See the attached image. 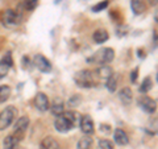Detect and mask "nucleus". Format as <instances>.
<instances>
[{
	"instance_id": "nucleus-1",
	"label": "nucleus",
	"mask_w": 158,
	"mask_h": 149,
	"mask_svg": "<svg viewBox=\"0 0 158 149\" xmlns=\"http://www.w3.org/2000/svg\"><path fill=\"white\" fill-rule=\"evenodd\" d=\"M113 58H115V50L112 48H102L100 50L94 54L90 61L98 63V65H107L113 61Z\"/></svg>"
},
{
	"instance_id": "nucleus-2",
	"label": "nucleus",
	"mask_w": 158,
	"mask_h": 149,
	"mask_svg": "<svg viewBox=\"0 0 158 149\" xmlns=\"http://www.w3.org/2000/svg\"><path fill=\"white\" fill-rule=\"evenodd\" d=\"M17 116V108L15 106H8L6 110L0 112V131H4L15 121Z\"/></svg>"
},
{
	"instance_id": "nucleus-3",
	"label": "nucleus",
	"mask_w": 158,
	"mask_h": 149,
	"mask_svg": "<svg viewBox=\"0 0 158 149\" xmlns=\"http://www.w3.org/2000/svg\"><path fill=\"white\" fill-rule=\"evenodd\" d=\"M74 81H75L77 86L83 87V88H90L94 84V78H92V73L90 70H81L74 75Z\"/></svg>"
},
{
	"instance_id": "nucleus-4",
	"label": "nucleus",
	"mask_w": 158,
	"mask_h": 149,
	"mask_svg": "<svg viewBox=\"0 0 158 149\" xmlns=\"http://www.w3.org/2000/svg\"><path fill=\"white\" fill-rule=\"evenodd\" d=\"M75 127L73 124L71 120H69V119L63 115V113H61V115H58L56 117V120H54V128L58 131V132H62V133H66L69 131H71L73 128Z\"/></svg>"
},
{
	"instance_id": "nucleus-5",
	"label": "nucleus",
	"mask_w": 158,
	"mask_h": 149,
	"mask_svg": "<svg viewBox=\"0 0 158 149\" xmlns=\"http://www.w3.org/2000/svg\"><path fill=\"white\" fill-rule=\"evenodd\" d=\"M3 23L7 27H17L21 23V16L16 11H13V9H7L3 13Z\"/></svg>"
},
{
	"instance_id": "nucleus-6",
	"label": "nucleus",
	"mask_w": 158,
	"mask_h": 149,
	"mask_svg": "<svg viewBox=\"0 0 158 149\" xmlns=\"http://www.w3.org/2000/svg\"><path fill=\"white\" fill-rule=\"evenodd\" d=\"M29 123H31V120H29L28 116H21L19 117L16 123H15V137H17L19 140L24 136V133H25L28 131V127H29Z\"/></svg>"
},
{
	"instance_id": "nucleus-7",
	"label": "nucleus",
	"mask_w": 158,
	"mask_h": 149,
	"mask_svg": "<svg viewBox=\"0 0 158 149\" xmlns=\"http://www.w3.org/2000/svg\"><path fill=\"white\" fill-rule=\"evenodd\" d=\"M33 63L41 73H50L52 71L50 61H49L46 57H44L42 54H36L34 58H33Z\"/></svg>"
},
{
	"instance_id": "nucleus-8",
	"label": "nucleus",
	"mask_w": 158,
	"mask_h": 149,
	"mask_svg": "<svg viewBox=\"0 0 158 149\" xmlns=\"http://www.w3.org/2000/svg\"><path fill=\"white\" fill-rule=\"evenodd\" d=\"M138 106H140V108L142 111H145L146 113H154L156 110H157V102L154 100V99H152L149 96H141L140 99H138Z\"/></svg>"
},
{
	"instance_id": "nucleus-9",
	"label": "nucleus",
	"mask_w": 158,
	"mask_h": 149,
	"mask_svg": "<svg viewBox=\"0 0 158 149\" xmlns=\"http://www.w3.org/2000/svg\"><path fill=\"white\" fill-rule=\"evenodd\" d=\"M79 127H81V131L85 133V135H92L94 131H95V124H94V120H92V117L88 116V115L81 116Z\"/></svg>"
},
{
	"instance_id": "nucleus-10",
	"label": "nucleus",
	"mask_w": 158,
	"mask_h": 149,
	"mask_svg": "<svg viewBox=\"0 0 158 149\" xmlns=\"http://www.w3.org/2000/svg\"><path fill=\"white\" fill-rule=\"evenodd\" d=\"M34 106L38 111L41 112H45L49 110L50 107V103H49V99H48V95L44 92H37L36 98H34Z\"/></svg>"
},
{
	"instance_id": "nucleus-11",
	"label": "nucleus",
	"mask_w": 158,
	"mask_h": 149,
	"mask_svg": "<svg viewBox=\"0 0 158 149\" xmlns=\"http://www.w3.org/2000/svg\"><path fill=\"white\" fill-rule=\"evenodd\" d=\"M113 141L120 147H125V145H128V143H129V137H128L127 132L124 130L117 128V130H115V132H113Z\"/></svg>"
},
{
	"instance_id": "nucleus-12",
	"label": "nucleus",
	"mask_w": 158,
	"mask_h": 149,
	"mask_svg": "<svg viewBox=\"0 0 158 149\" xmlns=\"http://www.w3.org/2000/svg\"><path fill=\"white\" fill-rule=\"evenodd\" d=\"M49 108H50V111H52L53 115H56V116L63 113V111H65V103H63L62 98H56L53 100V104Z\"/></svg>"
},
{
	"instance_id": "nucleus-13",
	"label": "nucleus",
	"mask_w": 158,
	"mask_h": 149,
	"mask_svg": "<svg viewBox=\"0 0 158 149\" xmlns=\"http://www.w3.org/2000/svg\"><path fill=\"white\" fill-rule=\"evenodd\" d=\"M118 98H120L121 103L124 104V106H129L133 100V94H132V90L129 87H124L123 90L120 91L118 94Z\"/></svg>"
},
{
	"instance_id": "nucleus-14",
	"label": "nucleus",
	"mask_w": 158,
	"mask_h": 149,
	"mask_svg": "<svg viewBox=\"0 0 158 149\" xmlns=\"http://www.w3.org/2000/svg\"><path fill=\"white\" fill-rule=\"evenodd\" d=\"M40 149H61V147H59V144L57 143L56 138H53L52 136H48L40 144Z\"/></svg>"
},
{
	"instance_id": "nucleus-15",
	"label": "nucleus",
	"mask_w": 158,
	"mask_h": 149,
	"mask_svg": "<svg viewBox=\"0 0 158 149\" xmlns=\"http://www.w3.org/2000/svg\"><path fill=\"white\" fill-rule=\"evenodd\" d=\"M92 38L95 41V44H104L110 38V36H108V32L106 29H98V31L94 32Z\"/></svg>"
},
{
	"instance_id": "nucleus-16",
	"label": "nucleus",
	"mask_w": 158,
	"mask_h": 149,
	"mask_svg": "<svg viewBox=\"0 0 158 149\" xmlns=\"http://www.w3.org/2000/svg\"><path fill=\"white\" fill-rule=\"evenodd\" d=\"M131 7H132V11H133L135 15L144 13L145 9H146L144 0H131Z\"/></svg>"
},
{
	"instance_id": "nucleus-17",
	"label": "nucleus",
	"mask_w": 158,
	"mask_h": 149,
	"mask_svg": "<svg viewBox=\"0 0 158 149\" xmlns=\"http://www.w3.org/2000/svg\"><path fill=\"white\" fill-rule=\"evenodd\" d=\"M96 74H98V77L100 78V79H107V78H110L112 74H113V70H112L110 66L102 65L99 69H96Z\"/></svg>"
},
{
	"instance_id": "nucleus-18",
	"label": "nucleus",
	"mask_w": 158,
	"mask_h": 149,
	"mask_svg": "<svg viewBox=\"0 0 158 149\" xmlns=\"http://www.w3.org/2000/svg\"><path fill=\"white\" fill-rule=\"evenodd\" d=\"M91 145H92V137H90V135H85L82 138H79L77 144V149H90Z\"/></svg>"
},
{
	"instance_id": "nucleus-19",
	"label": "nucleus",
	"mask_w": 158,
	"mask_h": 149,
	"mask_svg": "<svg viewBox=\"0 0 158 149\" xmlns=\"http://www.w3.org/2000/svg\"><path fill=\"white\" fill-rule=\"evenodd\" d=\"M11 92L12 90L9 86H6V84L0 86V103H6L11 96Z\"/></svg>"
},
{
	"instance_id": "nucleus-20",
	"label": "nucleus",
	"mask_w": 158,
	"mask_h": 149,
	"mask_svg": "<svg viewBox=\"0 0 158 149\" xmlns=\"http://www.w3.org/2000/svg\"><path fill=\"white\" fill-rule=\"evenodd\" d=\"M106 86H107V90L108 91H111V92H113L116 90V86H117V75L116 74H112V75L110 77V78H107L106 79Z\"/></svg>"
},
{
	"instance_id": "nucleus-21",
	"label": "nucleus",
	"mask_w": 158,
	"mask_h": 149,
	"mask_svg": "<svg viewBox=\"0 0 158 149\" xmlns=\"http://www.w3.org/2000/svg\"><path fill=\"white\" fill-rule=\"evenodd\" d=\"M19 143V138L15 136H7L4 138V149H15Z\"/></svg>"
},
{
	"instance_id": "nucleus-22",
	"label": "nucleus",
	"mask_w": 158,
	"mask_h": 149,
	"mask_svg": "<svg viewBox=\"0 0 158 149\" xmlns=\"http://www.w3.org/2000/svg\"><path fill=\"white\" fill-rule=\"evenodd\" d=\"M152 88H153V82H152V79H150V77H146L144 81H142V84L140 86V92L146 94V92H149Z\"/></svg>"
},
{
	"instance_id": "nucleus-23",
	"label": "nucleus",
	"mask_w": 158,
	"mask_h": 149,
	"mask_svg": "<svg viewBox=\"0 0 158 149\" xmlns=\"http://www.w3.org/2000/svg\"><path fill=\"white\" fill-rule=\"evenodd\" d=\"M99 148L100 149H115L113 147V143L107 140V138H103V140L99 141Z\"/></svg>"
},
{
	"instance_id": "nucleus-24",
	"label": "nucleus",
	"mask_w": 158,
	"mask_h": 149,
	"mask_svg": "<svg viewBox=\"0 0 158 149\" xmlns=\"http://www.w3.org/2000/svg\"><path fill=\"white\" fill-rule=\"evenodd\" d=\"M108 7V2L107 0H104V2H102V3H98V4H95L92 8H91V11L92 12H100V11H103V9H106Z\"/></svg>"
},
{
	"instance_id": "nucleus-25",
	"label": "nucleus",
	"mask_w": 158,
	"mask_h": 149,
	"mask_svg": "<svg viewBox=\"0 0 158 149\" xmlns=\"http://www.w3.org/2000/svg\"><path fill=\"white\" fill-rule=\"evenodd\" d=\"M9 69H11V67H9L7 63H4L3 61H0V79L7 75L8 71H9Z\"/></svg>"
},
{
	"instance_id": "nucleus-26",
	"label": "nucleus",
	"mask_w": 158,
	"mask_h": 149,
	"mask_svg": "<svg viewBox=\"0 0 158 149\" xmlns=\"http://www.w3.org/2000/svg\"><path fill=\"white\" fill-rule=\"evenodd\" d=\"M38 6V0H25V8L28 11H33Z\"/></svg>"
},
{
	"instance_id": "nucleus-27",
	"label": "nucleus",
	"mask_w": 158,
	"mask_h": 149,
	"mask_svg": "<svg viewBox=\"0 0 158 149\" xmlns=\"http://www.w3.org/2000/svg\"><path fill=\"white\" fill-rule=\"evenodd\" d=\"M2 61H3L4 63H7V65H8L9 67H12V65H13V59H12L11 53H6V56L3 57Z\"/></svg>"
},
{
	"instance_id": "nucleus-28",
	"label": "nucleus",
	"mask_w": 158,
	"mask_h": 149,
	"mask_svg": "<svg viewBox=\"0 0 158 149\" xmlns=\"http://www.w3.org/2000/svg\"><path fill=\"white\" fill-rule=\"evenodd\" d=\"M137 75H138V67H136L135 70L131 73V81L132 82H136L137 81Z\"/></svg>"
},
{
	"instance_id": "nucleus-29",
	"label": "nucleus",
	"mask_w": 158,
	"mask_h": 149,
	"mask_svg": "<svg viewBox=\"0 0 158 149\" xmlns=\"http://www.w3.org/2000/svg\"><path fill=\"white\" fill-rule=\"evenodd\" d=\"M150 4H153V6H157V0H150Z\"/></svg>"
}]
</instances>
